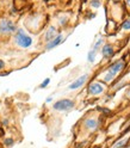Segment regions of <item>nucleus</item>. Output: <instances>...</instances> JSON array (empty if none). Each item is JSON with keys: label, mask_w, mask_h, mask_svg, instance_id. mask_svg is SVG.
I'll use <instances>...</instances> for the list:
<instances>
[{"label": "nucleus", "mask_w": 130, "mask_h": 148, "mask_svg": "<svg viewBox=\"0 0 130 148\" xmlns=\"http://www.w3.org/2000/svg\"><path fill=\"white\" fill-rule=\"evenodd\" d=\"M7 123H8L7 119H4V121H3V124H4V125H7Z\"/></svg>", "instance_id": "21"}, {"label": "nucleus", "mask_w": 130, "mask_h": 148, "mask_svg": "<svg viewBox=\"0 0 130 148\" xmlns=\"http://www.w3.org/2000/svg\"><path fill=\"white\" fill-rule=\"evenodd\" d=\"M73 108H74V101L72 99H67V98H63V99L55 101L53 105V109L56 111H69Z\"/></svg>", "instance_id": "3"}, {"label": "nucleus", "mask_w": 130, "mask_h": 148, "mask_svg": "<svg viewBox=\"0 0 130 148\" xmlns=\"http://www.w3.org/2000/svg\"><path fill=\"white\" fill-rule=\"evenodd\" d=\"M66 22H67V18H61L60 24H61V25H64V24H66Z\"/></svg>", "instance_id": "19"}, {"label": "nucleus", "mask_w": 130, "mask_h": 148, "mask_svg": "<svg viewBox=\"0 0 130 148\" xmlns=\"http://www.w3.org/2000/svg\"><path fill=\"white\" fill-rule=\"evenodd\" d=\"M96 54H97V51H94L93 49H91V50L88 51V54H87V60H88V62H91V63L94 62V60H96Z\"/></svg>", "instance_id": "11"}, {"label": "nucleus", "mask_w": 130, "mask_h": 148, "mask_svg": "<svg viewBox=\"0 0 130 148\" xmlns=\"http://www.w3.org/2000/svg\"><path fill=\"white\" fill-rule=\"evenodd\" d=\"M88 93L92 95V96H97V95H100L104 92V86L99 84V82H92V84L88 86L87 88Z\"/></svg>", "instance_id": "5"}, {"label": "nucleus", "mask_w": 130, "mask_h": 148, "mask_svg": "<svg viewBox=\"0 0 130 148\" xmlns=\"http://www.w3.org/2000/svg\"><path fill=\"white\" fill-rule=\"evenodd\" d=\"M16 31H17V26L14 22H12L11 19H7V18L0 19V34L10 35V34H14Z\"/></svg>", "instance_id": "2"}, {"label": "nucleus", "mask_w": 130, "mask_h": 148, "mask_svg": "<svg viewBox=\"0 0 130 148\" xmlns=\"http://www.w3.org/2000/svg\"><path fill=\"white\" fill-rule=\"evenodd\" d=\"M83 124H85V127L87 129H90V130H94V129L98 128V122L96 118H87V119H85Z\"/></svg>", "instance_id": "10"}, {"label": "nucleus", "mask_w": 130, "mask_h": 148, "mask_svg": "<svg viewBox=\"0 0 130 148\" xmlns=\"http://www.w3.org/2000/svg\"><path fill=\"white\" fill-rule=\"evenodd\" d=\"M120 0H114V3H119Z\"/></svg>", "instance_id": "24"}, {"label": "nucleus", "mask_w": 130, "mask_h": 148, "mask_svg": "<svg viewBox=\"0 0 130 148\" xmlns=\"http://www.w3.org/2000/svg\"><path fill=\"white\" fill-rule=\"evenodd\" d=\"M14 42L18 47L24 48V49L30 48L32 45V38L23 29H17L16 35H14Z\"/></svg>", "instance_id": "1"}, {"label": "nucleus", "mask_w": 130, "mask_h": 148, "mask_svg": "<svg viewBox=\"0 0 130 148\" xmlns=\"http://www.w3.org/2000/svg\"><path fill=\"white\" fill-rule=\"evenodd\" d=\"M44 1H45V3H48V1H50V0H44Z\"/></svg>", "instance_id": "25"}, {"label": "nucleus", "mask_w": 130, "mask_h": 148, "mask_svg": "<svg viewBox=\"0 0 130 148\" xmlns=\"http://www.w3.org/2000/svg\"><path fill=\"white\" fill-rule=\"evenodd\" d=\"M127 4H128V6L130 7V0H127Z\"/></svg>", "instance_id": "23"}, {"label": "nucleus", "mask_w": 130, "mask_h": 148, "mask_svg": "<svg viewBox=\"0 0 130 148\" xmlns=\"http://www.w3.org/2000/svg\"><path fill=\"white\" fill-rule=\"evenodd\" d=\"M122 27H123L124 30H130V19H127V21L123 23Z\"/></svg>", "instance_id": "17"}, {"label": "nucleus", "mask_w": 130, "mask_h": 148, "mask_svg": "<svg viewBox=\"0 0 130 148\" xmlns=\"http://www.w3.org/2000/svg\"><path fill=\"white\" fill-rule=\"evenodd\" d=\"M91 6L92 7H99L100 6V0H91Z\"/></svg>", "instance_id": "18"}, {"label": "nucleus", "mask_w": 130, "mask_h": 148, "mask_svg": "<svg viewBox=\"0 0 130 148\" xmlns=\"http://www.w3.org/2000/svg\"><path fill=\"white\" fill-rule=\"evenodd\" d=\"M49 84H50V79H49V78H47V79H44V81H43L42 84L40 85V87H41V88H45V87H47Z\"/></svg>", "instance_id": "15"}, {"label": "nucleus", "mask_w": 130, "mask_h": 148, "mask_svg": "<svg viewBox=\"0 0 130 148\" xmlns=\"http://www.w3.org/2000/svg\"><path fill=\"white\" fill-rule=\"evenodd\" d=\"M4 143H5V146H7V147H11V146H13L14 141H13V138H11V137H7V138H5Z\"/></svg>", "instance_id": "13"}, {"label": "nucleus", "mask_w": 130, "mask_h": 148, "mask_svg": "<svg viewBox=\"0 0 130 148\" xmlns=\"http://www.w3.org/2000/svg\"><path fill=\"white\" fill-rule=\"evenodd\" d=\"M4 67H5V62L3 60H0V71H1Z\"/></svg>", "instance_id": "20"}, {"label": "nucleus", "mask_w": 130, "mask_h": 148, "mask_svg": "<svg viewBox=\"0 0 130 148\" xmlns=\"http://www.w3.org/2000/svg\"><path fill=\"white\" fill-rule=\"evenodd\" d=\"M129 140H122V141H119V142H117V145L114 147V148H122V147H124L125 146V142H128Z\"/></svg>", "instance_id": "16"}, {"label": "nucleus", "mask_w": 130, "mask_h": 148, "mask_svg": "<svg viewBox=\"0 0 130 148\" xmlns=\"http://www.w3.org/2000/svg\"><path fill=\"white\" fill-rule=\"evenodd\" d=\"M114 78H115L114 74H112V73H110V72H107V73H106V75H105V78H104V80L109 82V81H111V80H114Z\"/></svg>", "instance_id": "14"}, {"label": "nucleus", "mask_w": 130, "mask_h": 148, "mask_svg": "<svg viewBox=\"0 0 130 148\" xmlns=\"http://www.w3.org/2000/svg\"><path fill=\"white\" fill-rule=\"evenodd\" d=\"M87 79H88V75H81V77H79L75 81H73L72 84L68 86V90L69 91H74V90H78V88H80L81 86H83L85 85V82L87 81Z\"/></svg>", "instance_id": "4"}, {"label": "nucleus", "mask_w": 130, "mask_h": 148, "mask_svg": "<svg viewBox=\"0 0 130 148\" xmlns=\"http://www.w3.org/2000/svg\"><path fill=\"white\" fill-rule=\"evenodd\" d=\"M124 62H123V60H118V61H116V62H114L110 66V68H109V71L107 72H110V73H112L114 75H116L117 73H119L120 71H122L123 68H124Z\"/></svg>", "instance_id": "6"}, {"label": "nucleus", "mask_w": 130, "mask_h": 148, "mask_svg": "<svg viewBox=\"0 0 130 148\" xmlns=\"http://www.w3.org/2000/svg\"><path fill=\"white\" fill-rule=\"evenodd\" d=\"M63 41V36L62 35H57L55 38H53L51 41H49L48 43H47V45H45V49L47 50H51L53 48H55V47H57V45L61 43Z\"/></svg>", "instance_id": "7"}, {"label": "nucleus", "mask_w": 130, "mask_h": 148, "mask_svg": "<svg viewBox=\"0 0 130 148\" xmlns=\"http://www.w3.org/2000/svg\"><path fill=\"white\" fill-rule=\"evenodd\" d=\"M103 43H104V40H103V38H99V40L96 42V44L93 45V50H94V51H98V50L100 49L101 45H103Z\"/></svg>", "instance_id": "12"}, {"label": "nucleus", "mask_w": 130, "mask_h": 148, "mask_svg": "<svg viewBox=\"0 0 130 148\" xmlns=\"http://www.w3.org/2000/svg\"><path fill=\"white\" fill-rule=\"evenodd\" d=\"M94 148H100V147H94Z\"/></svg>", "instance_id": "26"}, {"label": "nucleus", "mask_w": 130, "mask_h": 148, "mask_svg": "<svg viewBox=\"0 0 130 148\" xmlns=\"http://www.w3.org/2000/svg\"><path fill=\"white\" fill-rule=\"evenodd\" d=\"M101 54H103V56H104L105 59L111 58V56H112V55L115 54L114 47H112V45H110V44L103 45V48H101Z\"/></svg>", "instance_id": "9"}, {"label": "nucleus", "mask_w": 130, "mask_h": 148, "mask_svg": "<svg viewBox=\"0 0 130 148\" xmlns=\"http://www.w3.org/2000/svg\"><path fill=\"white\" fill-rule=\"evenodd\" d=\"M56 36H57V30H56V27H55V26H50L49 29L45 31V34H44V41L48 43L49 41H51L53 38H55Z\"/></svg>", "instance_id": "8"}, {"label": "nucleus", "mask_w": 130, "mask_h": 148, "mask_svg": "<svg viewBox=\"0 0 130 148\" xmlns=\"http://www.w3.org/2000/svg\"><path fill=\"white\" fill-rule=\"evenodd\" d=\"M51 97H49V98H47V100H45V101H47V103H50V101H51Z\"/></svg>", "instance_id": "22"}]
</instances>
